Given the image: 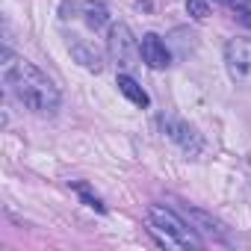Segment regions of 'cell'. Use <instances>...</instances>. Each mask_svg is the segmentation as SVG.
Instances as JSON below:
<instances>
[{
    "mask_svg": "<svg viewBox=\"0 0 251 251\" xmlns=\"http://www.w3.org/2000/svg\"><path fill=\"white\" fill-rule=\"evenodd\" d=\"M186 12L195 18V21H204L210 15V3L207 0H186Z\"/></svg>",
    "mask_w": 251,
    "mask_h": 251,
    "instance_id": "9c48e42d",
    "label": "cell"
},
{
    "mask_svg": "<svg viewBox=\"0 0 251 251\" xmlns=\"http://www.w3.org/2000/svg\"><path fill=\"white\" fill-rule=\"evenodd\" d=\"M86 24L89 27H103L106 24V9L100 6V3H86Z\"/></svg>",
    "mask_w": 251,
    "mask_h": 251,
    "instance_id": "ba28073f",
    "label": "cell"
},
{
    "mask_svg": "<svg viewBox=\"0 0 251 251\" xmlns=\"http://www.w3.org/2000/svg\"><path fill=\"white\" fill-rule=\"evenodd\" d=\"M109 50L121 68H133L142 59V45H136V39L130 36V30L124 24H115L109 30Z\"/></svg>",
    "mask_w": 251,
    "mask_h": 251,
    "instance_id": "277c9868",
    "label": "cell"
},
{
    "mask_svg": "<svg viewBox=\"0 0 251 251\" xmlns=\"http://www.w3.org/2000/svg\"><path fill=\"white\" fill-rule=\"evenodd\" d=\"M222 3H233V0H222Z\"/></svg>",
    "mask_w": 251,
    "mask_h": 251,
    "instance_id": "8fae6325",
    "label": "cell"
},
{
    "mask_svg": "<svg viewBox=\"0 0 251 251\" xmlns=\"http://www.w3.org/2000/svg\"><path fill=\"white\" fill-rule=\"evenodd\" d=\"M142 59H145V65L154 68V71H160V68H166V65L172 62V56H169V50H166V45H163V39H160L157 33H148V36L142 39Z\"/></svg>",
    "mask_w": 251,
    "mask_h": 251,
    "instance_id": "5b68a950",
    "label": "cell"
},
{
    "mask_svg": "<svg viewBox=\"0 0 251 251\" xmlns=\"http://www.w3.org/2000/svg\"><path fill=\"white\" fill-rule=\"evenodd\" d=\"M148 219H151V230L163 233V242L172 245V248H198L201 239L195 236L192 227H186L183 219H177L172 210L160 207V204H151L148 207Z\"/></svg>",
    "mask_w": 251,
    "mask_h": 251,
    "instance_id": "7a4b0ae2",
    "label": "cell"
},
{
    "mask_svg": "<svg viewBox=\"0 0 251 251\" xmlns=\"http://www.w3.org/2000/svg\"><path fill=\"white\" fill-rule=\"evenodd\" d=\"M118 92H121V95H127L136 106H148V103H151L148 92H145V89H142L130 74H118Z\"/></svg>",
    "mask_w": 251,
    "mask_h": 251,
    "instance_id": "52a82bcc",
    "label": "cell"
},
{
    "mask_svg": "<svg viewBox=\"0 0 251 251\" xmlns=\"http://www.w3.org/2000/svg\"><path fill=\"white\" fill-rule=\"evenodd\" d=\"M3 80L12 95L39 115H53L59 109V89L48 74H42L33 62L15 59L12 50H3Z\"/></svg>",
    "mask_w": 251,
    "mask_h": 251,
    "instance_id": "6da1fadb",
    "label": "cell"
},
{
    "mask_svg": "<svg viewBox=\"0 0 251 251\" xmlns=\"http://www.w3.org/2000/svg\"><path fill=\"white\" fill-rule=\"evenodd\" d=\"M74 189L80 192V198H83V201H86V204H89L92 210H98V213H103V204H100V201H98V198H95V195H92V192H89V189L83 186V183H74Z\"/></svg>",
    "mask_w": 251,
    "mask_h": 251,
    "instance_id": "30bf717a",
    "label": "cell"
},
{
    "mask_svg": "<svg viewBox=\"0 0 251 251\" xmlns=\"http://www.w3.org/2000/svg\"><path fill=\"white\" fill-rule=\"evenodd\" d=\"M225 62L236 83L251 86V39H230L225 45Z\"/></svg>",
    "mask_w": 251,
    "mask_h": 251,
    "instance_id": "3957f363",
    "label": "cell"
},
{
    "mask_svg": "<svg viewBox=\"0 0 251 251\" xmlns=\"http://www.w3.org/2000/svg\"><path fill=\"white\" fill-rule=\"evenodd\" d=\"M68 50L77 56V62H83L89 71H100V53L92 48V45H83L80 39H71L68 42Z\"/></svg>",
    "mask_w": 251,
    "mask_h": 251,
    "instance_id": "8992f818",
    "label": "cell"
}]
</instances>
